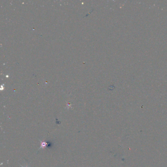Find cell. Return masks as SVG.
Here are the masks:
<instances>
[{
	"mask_svg": "<svg viewBox=\"0 0 167 167\" xmlns=\"http://www.w3.org/2000/svg\"><path fill=\"white\" fill-rule=\"evenodd\" d=\"M20 166H21V167H24V166H22V165H20ZM28 167V166H27V167Z\"/></svg>",
	"mask_w": 167,
	"mask_h": 167,
	"instance_id": "cell-2",
	"label": "cell"
},
{
	"mask_svg": "<svg viewBox=\"0 0 167 167\" xmlns=\"http://www.w3.org/2000/svg\"><path fill=\"white\" fill-rule=\"evenodd\" d=\"M40 143H41V145H40V147L39 148V150L41 149V148H45L48 145V143L46 142H45V141H42L41 140H40Z\"/></svg>",
	"mask_w": 167,
	"mask_h": 167,
	"instance_id": "cell-1",
	"label": "cell"
}]
</instances>
